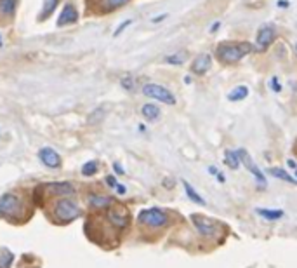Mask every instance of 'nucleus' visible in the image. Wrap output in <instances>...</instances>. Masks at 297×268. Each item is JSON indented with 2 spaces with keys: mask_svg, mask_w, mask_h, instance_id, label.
Instances as JSON below:
<instances>
[{
  "mask_svg": "<svg viewBox=\"0 0 297 268\" xmlns=\"http://www.w3.org/2000/svg\"><path fill=\"white\" fill-rule=\"evenodd\" d=\"M254 51V45L250 42H233V40H225L216 47V58L222 65H235L249 56Z\"/></svg>",
  "mask_w": 297,
  "mask_h": 268,
  "instance_id": "obj_1",
  "label": "nucleus"
},
{
  "mask_svg": "<svg viewBox=\"0 0 297 268\" xmlns=\"http://www.w3.org/2000/svg\"><path fill=\"white\" fill-rule=\"evenodd\" d=\"M138 223L143 226H148V228L160 230L171 225V215L162 207H148V209H143L138 215Z\"/></svg>",
  "mask_w": 297,
  "mask_h": 268,
  "instance_id": "obj_2",
  "label": "nucleus"
},
{
  "mask_svg": "<svg viewBox=\"0 0 297 268\" xmlns=\"http://www.w3.org/2000/svg\"><path fill=\"white\" fill-rule=\"evenodd\" d=\"M21 199L17 193L7 192L0 197V218H6V220H12L21 215Z\"/></svg>",
  "mask_w": 297,
  "mask_h": 268,
  "instance_id": "obj_3",
  "label": "nucleus"
},
{
  "mask_svg": "<svg viewBox=\"0 0 297 268\" xmlns=\"http://www.w3.org/2000/svg\"><path fill=\"white\" fill-rule=\"evenodd\" d=\"M82 215V209L77 206L75 201L68 197H61L54 206V216L59 221H73Z\"/></svg>",
  "mask_w": 297,
  "mask_h": 268,
  "instance_id": "obj_4",
  "label": "nucleus"
},
{
  "mask_svg": "<svg viewBox=\"0 0 297 268\" xmlns=\"http://www.w3.org/2000/svg\"><path fill=\"white\" fill-rule=\"evenodd\" d=\"M143 94L146 98H152L158 103L165 104H176V96L171 93L167 87L160 84H144L143 85Z\"/></svg>",
  "mask_w": 297,
  "mask_h": 268,
  "instance_id": "obj_5",
  "label": "nucleus"
},
{
  "mask_svg": "<svg viewBox=\"0 0 297 268\" xmlns=\"http://www.w3.org/2000/svg\"><path fill=\"white\" fill-rule=\"evenodd\" d=\"M238 157H240V162L244 164L245 169L254 176V180H255V183L259 185V188H264V186H266V176H264V172L261 171V167L254 162V158L250 157V153L247 152L245 148H240Z\"/></svg>",
  "mask_w": 297,
  "mask_h": 268,
  "instance_id": "obj_6",
  "label": "nucleus"
},
{
  "mask_svg": "<svg viewBox=\"0 0 297 268\" xmlns=\"http://www.w3.org/2000/svg\"><path fill=\"white\" fill-rule=\"evenodd\" d=\"M191 223H193L195 230L198 231L200 237H205V239H210V237H216L217 235V223L212 220H209L207 216L203 215H191Z\"/></svg>",
  "mask_w": 297,
  "mask_h": 268,
  "instance_id": "obj_7",
  "label": "nucleus"
},
{
  "mask_svg": "<svg viewBox=\"0 0 297 268\" xmlns=\"http://www.w3.org/2000/svg\"><path fill=\"white\" fill-rule=\"evenodd\" d=\"M275 37H276L275 26L269 25V23H264V25L259 26L257 33H255V49L264 52L269 45L275 42Z\"/></svg>",
  "mask_w": 297,
  "mask_h": 268,
  "instance_id": "obj_8",
  "label": "nucleus"
},
{
  "mask_svg": "<svg viewBox=\"0 0 297 268\" xmlns=\"http://www.w3.org/2000/svg\"><path fill=\"white\" fill-rule=\"evenodd\" d=\"M106 220H108L113 226H115L117 230H125L127 226H129L131 216H129V212H127L123 207L117 206V207H109V209H108Z\"/></svg>",
  "mask_w": 297,
  "mask_h": 268,
  "instance_id": "obj_9",
  "label": "nucleus"
},
{
  "mask_svg": "<svg viewBox=\"0 0 297 268\" xmlns=\"http://www.w3.org/2000/svg\"><path fill=\"white\" fill-rule=\"evenodd\" d=\"M79 21V9L73 2H66L63 6L61 12L58 16V28H63V26H68V25H75Z\"/></svg>",
  "mask_w": 297,
  "mask_h": 268,
  "instance_id": "obj_10",
  "label": "nucleus"
},
{
  "mask_svg": "<svg viewBox=\"0 0 297 268\" xmlns=\"http://www.w3.org/2000/svg\"><path fill=\"white\" fill-rule=\"evenodd\" d=\"M36 155H39L40 162H42L45 167H49V169H59V167L63 166V158L54 148L44 147V148L39 150Z\"/></svg>",
  "mask_w": 297,
  "mask_h": 268,
  "instance_id": "obj_11",
  "label": "nucleus"
},
{
  "mask_svg": "<svg viewBox=\"0 0 297 268\" xmlns=\"http://www.w3.org/2000/svg\"><path fill=\"white\" fill-rule=\"evenodd\" d=\"M210 66H212V58L209 54H200L191 63V72L196 75H205L210 70Z\"/></svg>",
  "mask_w": 297,
  "mask_h": 268,
  "instance_id": "obj_12",
  "label": "nucleus"
},
{
  "mask_svg": "<svg viewBox=\"0 0 297 268\" xmlns=\"http://www.w3.org/2000/svg\"><path fill=\"white\" fill-rule=\"evenodd\" d=\"M87 204L90 209H96V211H99V209H109L113 204V199L101 193H90L87 197Z\"/></svg>",
  "mask_w": 297,
  "mask_h": 268,
  "instance_id": "obj_13",
  "label": "nucleus"
},
{
  "mask_svg": "<svg viewBox=\"0 0 297 268\" xmlns=\"http://www.w3.org/2000/svg\"><path fill=\"white\" fill-rule=\"evenodd\" d=\"M47 188H51V192L54 195H61V197H71L75 193V186L68 181H61V183H52L47 185Z\"/></svg>",
  "mask_w": 297,
  "mask_h": 268,
  "instance_id": "obj_14",
  "label": "nucleus"
},
{
  "mask_svg": "<svg viewBox=\"0 0 297 268\" xmlns=\"http://www.w3.org/2000/svg\"><path fill=\"white\" fill-rule=\"evenodd\" d=\"M59 6V0H44L42 4V9H40V14L36 16V20H39V23H44L47 21L49 17H51L54 14V11L58 9Z\"/></svg>",
  "mask_w": 297,
  "mask_h": 268,
  "instance_id": "obj_15",
  "label": "nucleus"
},
{
  "mask_svg": "<svg viewBox=\"0 0 297 268\" xmlns=\"http://www.w3.org/2000/svg\"><path fill=\"white\" fill-rule=\"evenodd\" d=\"M141 115L148 122H157L160 119V115H162V110H160V106H157L155 103H146L141 106Z\"/></svg>",
  "mask_w": 297,
  "mask_h": 268,
  "instance_id": "obj_16",
  "label": "nucleus"
},
{
  "mask_svg": "<svg viewBox=\"0 0 297 268\" xmlns=\"http://www.w3.org/2000/svg\"><path fill=\"white\" fill-rule=\"evenodd\" d=\"M181 183H182V188H184V193H186V197H188L191 202L198 204V206H207V202H205V199H203L202 195H200L198 192H196V190H195V186L191 185L190 181L182 180Z\"/></svg>",
  "mask_w": 297,
  "mask_h": 268,
  "instance_id": "obj_17",
  "label": "nucleus"
},
{
  "mask_svg": "<svg viewBox=\"0 0 297 268\" xmlns=\"http://www.w3.org/2000/svg\"><path fill=\"white\" fill-rule=\"evenodd\" d=\"M255 212H257V215L261 216L263 220H266V221H278V220H282V218L285 216V212H283L282 209L257 207V209H255Z\"/></svg>",
  "mask_w": 297,
  "mask_h": 268,
  "instance_id": "obj_18",
  "label": "nucleus"
},
{
  "mask_svg": "<svg viewBox=\"0 0 297 268\" xmlns=\"http://www.w3.org/2000/svg\"><path fill=\"white\" fill-rule=\"evenodd\" d=\"M249 87L247 85H236V87H233L230 93H228V99H230L231 103H238V101H244V99L249 96Z\"/></svg>",
  "mask_w": 297,
  "mask_h": 268,
  "instance_id": "obj_19",
  "label": "nucleus"
},
{
  "mask_svg": "<svg viewBox=\"0 0 297 268\" xmlns=\"http://www.w3.org/2000/svg\"><path fill=\"white\" fill-rule=\"evenodd\" d=\"M269 176H273V178L280 180V181H285V183H290V185H297V180L294 176H290L289 172L285 169H282V167H269Z\"/></svg>",
  "mask_w": 297,
  "mask_h": 268,
  "instance_id": "obj_20",
  "label": "nucleus"
},
{
  "mask_svg": "<svg viewBox=\"0 0 297 268\" xmlns=\"http://www.w3.org/2000/svg\"><path fill=\"white\" fill-rule=\"evenodd\" d=\"M17 7V0H0V16L2 17H12Z\"/></svg>",
  "mask_w": 297,
  "mask_h": 268,
  "instance_id": "obj_21",
  "label": "nucleus"
},
{
  "mask_svg": "<svg viewBox=\"0 0 297 268\" xmlns=\"http://www.w3.org/2000/svg\"><path fill=\"white\" fill-rule=\"evenodd\" d=\"M225 164L230 167V169L236 171L240 167V157L238 152H233V150H225Z\"/></svg>",
  "mask_w": 297,
  "mask_h": 268,
  "instance_id": "obj_22",
  "label": "nucleus"
},
{
  "mask_svg": "<svg viewBox=\"0 0 297 268\" xmlns=\"http://www.w3.org/2000/svg\"><path fill=\"white\" fill-rule=\"evenodd\" d=\"M188 60V54H186L184 51H177L174 54H169V56H165V61L167 65H174V66H181L184 65V61Z\"/></svg>",
  "mask_w": 297,
  "mask_h": 268,
  "instance_id": "obj_23",
  "label": "nucleus"
},
{
  "mask_svg": "<svg viewBox=\"0 0 297 268\" xmlns=\"http://www.w3.org/2000/svg\"><path fill=\"white\" fill-rule=\"evenodd\" d=\"M12 261H14V254L9 251L7 247L0 249V268H11Z\"/></svg>",
  "mask_w": 297,
  "mask_h": 268,
  "instance_id": "obj_24",
  "label": "nucleus"
},
{
  "mask_svg": "<svg viewBox=\"0 0 297 268\" xmlns=\"http://www.w3.org/2000/svg\"><path fill=\"white\" fill-rule=\"evenodd\" d=\"M98 171H99L98 160H89V162H85V164L82 166V176H87V178H90V176H94Z\"/></svg>",
  "mask_w": 297,
  "mask_h": 268,
  "instance_id": "obj_25",
  "label": "nucleus"
},
{
  "mask_svg": "<svg viewBox=\"0 0 297 268\" xmlns=\"http://www.w3.org/2000/svg\"><path fill=\"white\" fill-rule=\"evenodd\" d=\"M127 2H131V0H101V7L104 11H115V9L125 6Z\"/></svg>",
  "mask_w": 297,
  "mask_h": 268,
  "instance_id": "obj_26",
  "label": "nucleus"
},
{
  "mask_svg": "<svg viewBox=\"0 0 297 268\" xmlns=\"http://www.w3.org/2000/svg\"><path fill=\"white\" fill-rule=\"evenodd\" d=\"M120 85L127 91V93H132V91L136 89V79H132L131 75L122 77V79H120Z\"/></svg>",
  "mask_w": 297,
  "mask_h": 268,
  "instance_id": "obj_27",
  "label": "nucleus"
},
{
  "mask_svg": "<svg viewBox=\"0 0 297 268\" xmlns=\"http://www.w3.org/2000/svg\"><path fill=\"white\" fill-rule=\"evenodd\" d=\"M103 117H104V110H103V108H98V110L92 112V113L89 115L87 122H89V124H98V122L103 120Z\"/></svg>",
  "mask_w": 297,
  "mask_h": 268,
  "instance_id": "obj_28",
  "label": "nucleus"
},
{
  "mask_svg": "<svg viewBox=\"0 0 297 268\" xmlns=\"http://www.w3.org/2000/svg\"><path fill=\"white\" fill-rule=\"evenodd\" d=\"M207 171L210 172V174H212V176H214V178H216V180L219 181V183H225V181H226V178H225V174H222V172H221V171H219L216 166H209V167H207Z\"/></svg>",
  "mask_w": 297,
  "mask_h": 268,
  "instance_id": "obj_29",
  "label": "nucleus"
},
{
  "mask_svg": "<svg viewBox=\"0 0 297 268\" xmlns=\"http://www.w3.org/2000/svg\"><path fill=\"white\" fill-rule=\"evenodd\" d=\"M132 25V20H125V21H122L120 23V25H118V28L115 30V31H113V37H120V35L123 33V31H125L127 28H129V26Z\"/></svg>",
  "mask_w": 297,
  "mask_h": 268,
  "instance_id": "obj_30",
  "label": "nucleus"
},
{
  "mask_svg": "<svg viewBox=\"0 0 297 268\" xmlns=\"http://www.w3.org/2000/svg\"><path fill=\"white\" fill-rule=\"evenodd\" d=\"M104 181H106V185L109 186V188H117V185H118L117 176H113V174H108L106 178H104Z\"/></svg>",
  "mask_w": 297,
  "mask_h": 268,
  "instance_id": "obj_31",
  "label": "nucleus"
},
{
  "mask_svg": "<svg viewBox=\"0 0 297 268\" xmlns=\"http://www.w3.org/2000/svg\"><path fill=\"white\" fill-rule=\"evenodd\" d=\"M269 85V87H271L273 91H275V93H280V84H278V79H276V77H273V79H271V82H269L268 84Z\"/></svg>",
  "mask_w": 297,
  "mask_h": 268,
  "instance_id": "obj_32",
  "label": "nucleus"
},
{
  "mask_svg": "<svg viewBox=\"0 0 297 268\" xmlns=\"http://www.w3.org/2000/svg\"><path fill=\"white\" fill-rule=\"evenodd\" d=\"M113 169H115V172H117L118 176H122L123 172H125V169H123V167L118 164V162H113Z\"/></svg>",
  "mask_w": 297,
  "mask_h": 268,
  "instance_id": "obj_33",
  "label": "nucleus"
},
{
  "mask_svg": "<svg viewBox=\"0 0 297 268\" xmlns=\"http://www.w3.org/2000/svg\"><path fill=\"white\" fill-rule=\"evenodd\" d=\"M115 190H117V193H118V195H125V193H127V188H125V186H123V185H120V183L117 185V188H115Z\"/></svg>",
  "mask_w": 297,
  "mask_h": 268,
  "instance_id": "obj_34",
  "label": "nucleus"
},
{
  "mask_svg": "<svg viewBox=\"0 0 297 268\" xmlns=\"http://www.w3.org/2000/svg\"><path fill=\"white\" fill-rule=\"evenodd\" d=\"M287 164H289L290 169H297V164H295V160H294V158H289V160H287Z\"/></svg>",
  "mask_w": 297,
  "mask_h": 268,
  "instance_id": "obj_35",
  "label": "nucleus"
},
{
  "mask_svg": "<svg viewBox=\"0 0 297 268\" xmlns=\"http://www.w3.org/2000/svg\"><path fill=\"white\" fill-rule=\"evenodd\" d=\"M167 14H162V16H158V17H153V23H158V21H162V20H165Z\"/></svg>",
  "mask_w": 297,
  "mask_h": 268,
  "instance_id": "obj_36",
  "label": "nucleus"
},
{
  "mask_svg": "<svg viewBox=\"0 0 297 268\" xmlns=\"http://www.w3.org/2000/svg\"><path fill=\"white\" fill-rule=\"evenodd\" d=\"M219 26H221V23H216V25H212V26H210V31H217Z\"/></svg>",
  "mask_w": 297,
  "mask_h": 268,
  "instance_id": "obj_37",
  "label": "nucleus"
},
{
  "mask_svg": "<svg viewBox=\"0 0 297 268\" xmlns=\"http://www.w3.org/2000/svg\"><path fill=\"white\" fill-rule=\"evenodd\" d=\"M278 6H280V7H287V6H289V2H283V0H280V2H278Z\"/></svg>",
  "mask_w": 297,
  "mask_h": 268,
  "instance_id": "obj_38",
  "label": "nucleus"
},
{
  "mask_svg": "<svg viewBox=\"0 0 297 268\" xmlns=\"http://www.w3.org/2000/svg\"><path fill=\"white\" fill-rule=\"evenodd\" d=\"M184 84H191V79H190V77H184Z\"/></svg>",
  "mask_w": 297,
  "mask_h": 268,
  "instance_id": "obj_39",
  "label": "nucleus"
},
{
  "mask_svg": "<svg viewBox=\"0 0 297 268\" xmlns=\"http://www.w3.org/2000/svg\"><path fill=\"white\" fill-rule=\"evenodd\" d=\"M294 178L297 180V169H294Z\"/></svg>",
  "mask_w": 297,
  "mask_h": 268,
  "instance_id": "obj_40",
  "label": "nucleus"
},
{
  "mask_svg": "<svg viewBox=\"0 0 297 268\" xmlns=\"http://www.w3.org/2000/svg\"><path fill=\"white\" fill-rule=\"evenodd\" d=\"M2 45H4V44H2V35H0V47H2Z\"/></svg>",
  "mask_w": 297,
  "mask_h": 268,
  "instance_id": "obj_41",
  "label": "nucleus"
},
{
  "mask_svg": "<svg viewBox=\"0 0 297 268\" xmlns=\"http://www.w3.org/2000/svg\"><path fill=\"white\" fill-rule=\"evenodd\" d=\"M295 51H297V44H295Z\"/></svg>",
  "mask_w": 297,
  "mask_h": 268,
  "instance_id": "obj_42",
  "label": "nucleus"
}]
</instances>
